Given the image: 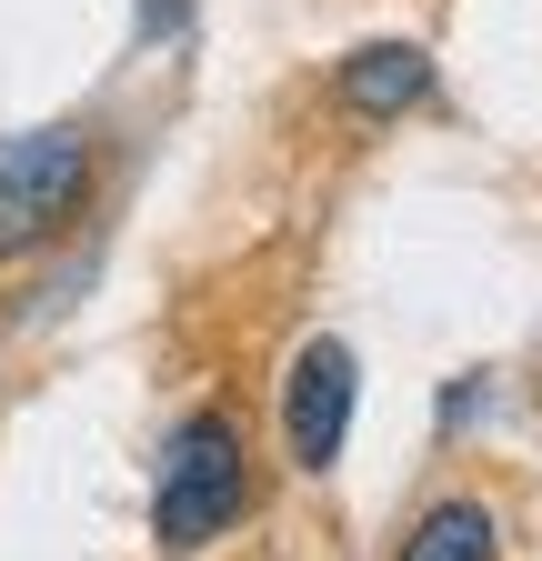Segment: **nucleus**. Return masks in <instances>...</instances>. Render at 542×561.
<instances>
[{
  "mask_svg": "<svg viewBox=\"0 0 542 561\" xmlns=\"http://www.w3.org/2000/svg\"><path fill=\"white\" fill-rule=\"evenodd\" d=\"M91 201V140L81 130H31L0 151V261H21L41 241H60Z\"/></svg>",
  "mask_w": 542,
  "mask_h": 561,
  "instance_id": "2",
  "label": "nucleus"
},
{
  "mask_svg": "<svg viewBox=\"0 0 542 561\" xmlns=\"http://www.w3.org/2000/svg\"><path fill=\"white\" fill-rule=\"evenodd\" d=\"M181 11H191V0H142V31H171Z\"/></svg>",
  "mask_w": 542,
  "mask_h": 561,
  "instance_id": "6",
  "label": "nucleus"
},
{
  "mask_svg": "<svg viewBox=\"0 0 542 561\" xmlns=\"http://www.w3.org/2000/svg\"><path fill=\"white\" fill-rule=\"evenodd\" d=\"M402 561H503V522H493V502H472V491L432 502V512L413 522V541H402Z\"/></svg>",
  "mask_w": 542,
  "mask_h": 561,
  "instance_id": "5",
  "label": "nucleus"
},
{
  "mask_svg": "<svg viewBox=\"0 0 542 561\" xmlns=\"http://www.w3.org/2000/svg\"><path fill=\"white\" fill-rule=\"evenodd\" d=\"M352 401H362L352 351H342V341H302V362H292V381H282V451H292V471H331V461H342Z\"/></svg>",
  "mask_w": 542,
  "mask_h": 561,
  "instance_id": "3",
  "label": "nucleus"
},
{
  "mask_svg": "<svg viewBox=\"0 0 542 561\" xmlns=\"http://www.w3.org/2000/svg\"><path fill=\"white\" fill-rule=\"evenodd\" d=\"M251 502V451H241V421L232 411H191L181 432L161 442L151 471V541L161 551H212Z\"/></svg>",
  "mask_w": 542,
  "mask_h": 561,
  "instance_id": "1",
  "label": "nucleus"
},
{
  "mask_svg": "<svg viewBox=\"0 0 542 561\" xmlns=\"http://www.w3.org/2000/svg\"><path fill=\"white\" fill-rule=\"evenodd\" d=\"M342 111L352 121H402V111H422L432 101V50H413V41H372V50H352L342 60Z\"/></svg>",
  "mask_w": 542,
  "mask_h": 561,
  "instance_id": "4",
  "label": "nucleus"
}]
</instances>
